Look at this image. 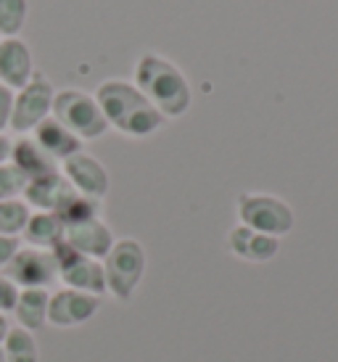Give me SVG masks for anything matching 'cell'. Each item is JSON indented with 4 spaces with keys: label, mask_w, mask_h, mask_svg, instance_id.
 Wrapping results in <instances>:
<instances>
[{
    "label": "cell",
    "mask_w": 338,
    "mask_h": 362,
    "mask_svg": "<svg viewBox=\"0 0 338 362\" xmlns=\"http://www.w3.org/2000/svg\"><path fill=\"white\" fill-rule=\"evenodd\" d=\"M93 95L109 122V130H117L124 138L146 141V138H153L167 124V119L135 88L132 80H120V77L103 80Z\"/></svg>",
    "instance_id": "1"
},
{
    "label": "cell",
    "mask_w": 338,
    "mask_h": 362,
    "mask_svg": "<svg viewBox=\"0 0 338 362\" xmlns=\"http://www.w3.org/2000/svg\"><path fill=\"white\" fill-rule=\"evenodd\" d=\"M132 82L167 122L180 119L190 111L193 88L188 77L175 61L161 53L146 51L143 56H138L132 69Z\"/></svg>",
    "instance_id": "2"
},
{
    "label": "cell",
    "mask_w": 338,
    "mask_h": 362,
    "mask_svg": "<svg viewBox=\"0 0 338 362\" xmlns=\"http://www.w3.org/2000/svg\"><path fill=\"white\" fill-rule=\"evenodd\" d=\"M100 262H103V275H106V293L122 304L132 302L148 267L146 246L138 238L124 235L114 241L111 252Z\"/></svg>",
    "instance_id": "3"
},
{
    "label": "cell",
    "mask_w": 338,
    "mask_h": 362,
    "mask_svg": "<svg viewBox=\"0 0 338 362\" xmlns=\"http://www.w3.org/2000/svg\"><path fill=\"white\" fill-rule=\"evenodd\" d=\"M235 217L251 230L286 238L296 225V211L286 199L264 191H246L235 199Z\"/></svg>",
    "instance_id": "4"
},
{
    "label": "cell",
    "mask_w": 338,
    "mask_h": 362,
    "mask_svg": "<svg viewBox=\"0 0 338 362\" xmlns=\"http://www.w3.org/2000/svg\"><path fill=\"white\" fill-rule=\"evenodd\" d=\"M53 117L71 130L82 143L100 141L109 132V122L103 117L95 95L80 88H61L53 95Z\"/></svg>",
    "instance_id": "5"
},
{
    "label": "cell",
    "mask_w": 338,
    "mask_h": 362,
    "mask_svg": "<svg viewBox=\"0 0 338 362\" xmlns=\"http://www.w3.org/2000/svg\"><path fill=\"white\" fill-rule=\"evenodd\" d=\"M53 95H56L53 82L42 71H35L32 80L13 93L11 130L16 135H30L42 119H48L53 114Z\"/></svg>",
    "instance_id": "6"
},
{
    "label": "cell",
    "mask_w": 338,
    "mask_h": 362,
    "mask_svg": "<svg viewBox=\"0 0 338 362\" xmlns=\"http://www.w3.org/2000/svg\"><path fill=\"white\" fill-rule=\"evenodd\" d=\"M53 259L59 267V281L64 288H74L82 293H93V296H106V275H103V262L90 259L85 254L74 252L69 243L61 241L53 249Z\"/></svg>",
    "instance_id": "7"
},
{
    "label": "cell",
    "mask_w": 338,
    "mask_h": 362,
    "mask_svg": "<svg viewBox=\"0 0 338 362\" xmlns=\"http://www.w3.org/2000/svg\"><path fill=\"white\" fill-rule=\"evenodd\" d=\"M3 272L19 288H45L48 291L50 286L59 281V267H56L53 252L35 249V246H21Z\"/></svg>",
    "instance_id": "8"
},
{
    "label": "cell",
    "mask_w": 338,
    "mask_h": 362,
    "mask_svg": "<svg viewBox=\"0 0 338 362\" xmlns=\"http://www.w3.org/2000/svg\"><path fill=\"white\" fill-rule=\"evenodd\" d=\"M61 175L66 177L74 191L80 196H88V199H95V202H103L111 191V175L109 170L103 167V161L95 159L93 153L80 151L69 156L66 161L59 164Z\"/></svg>",
    "instance_id": "9"
},
{
    "label": "cell",
    "mask_w": 338,
    "mask_h": 362,
    "mask_svg": "<svg viewBox=\"0 0 338 362\" xmlns=\"http://www.w3.org/2000/svg\"><path fill=\"white\" fill-rule=\"evenodd\" d=\"M103 307V299L100 296H93V293H82L74 291V288H64L61 286L59 291L50 293L48 302V325L53 328H80L85 322H90Z\"/></svg>",
    "instance_id": "10"
},
{
    "label": "cell",
    "mask_w": 338,
    "mask_h": 362,
    "mask_svg": "<svg viewBox=\"0 0 338 362\" xmlns=\"http://www.w3.org/2000/svg\"><path fill=\"white\" fill-rule=\"evenodd\" d=\"M228 252L240 262H249V264H267L280 254V238L264 235L246 228V225H233L225 238Z\"/></svg>",
    "instance_id": "11"
},
{
    "label": "cell",
    "mask_w": 338,
    "mask_h": 362,
    "mask_svg": "<svg viewBox=\"0 0 338 362\" xmlns=\"http://www.w3.org/2000/svg\"><path fill=\"white\" fill-rule=\"evenodd\" d=\"M35 71L30 42L21 37H0V85L16 93L32 80Z\"/></svg>",
    "instance_id": "12"
},
{
    "label": "cell",
    "mask_w": 338,
    "mask_h": 362,
    "mask_svg": "<svg viewBox=\"0 0 338 362\" xmlns=\"http://www.w3.org/2000/svg\"><path fill=\"white\" fill-rule=\"evenodd\" d=\"M64 241L69 243L74 252L85 254L90 259H103L111 252V246L117 241V235L111 230L103 217H93L80 225H69Z\"/></svg>",
    "instance_id": "13"
},
{
    "label": "cell",
    "mask_w": 338,
    "mask_h": 362,
    "mask_svg": "<svg viewBox=\"0 0 338 362\" xmlns=\"http://www.w3.org/2000/svg\"><path fill=\"white\" fill-rule=\"evenodd\" d=\"M30 135L37 141V146H40L42 151L48 153L53 161H59V164L66 161L69 156H74V153L85 151V143H82L71 130H66L53 114H50L48 119H42Z\"/></svg>",
    "instance_id": "14"
},
{
    "label": "cell",
    "mask_w": 338,
    "mask_h": 362,
    "mask_svg": "<svg viewBox=\"0 0 338 362\" xmlns=\"http://www.w3.org/2000/svg\"><path fill=\"white\" fill-rule=\"evenodd\" d=\"M74 191L66 177L59 172H50V175H42V177H35V180L27 182V188L21 193V199L27 202L32 211H59V206L66 202V196Z\"/></svg>",
    "instance_id": "15"
},
{
    "label": "cell",
    "mask_w": 338,
    "mask_h": 362,
    "mask_svg": "<svg viewBox=\"0 0 338 362\" xmlns=\"http://www.w3.org/2000/svg\"><path fill=\"white\" fill-rule=\"evenodd\" d=\"M8 161L27 177V182L42 177V175H50V172H59V161L50 159L32 135H19L16 141H11Z\"/></svg>",
    "instance_id": "16"
},
{
    "label": "cell",
    "mask_w": 338,
    "mask_h": 362,
    "mask_svg": "<svg viewBox=\"0 0 338 362\" xmlns=\"http://www.w3.org/2000/svg\"><path fill=\"white\" fill-rule=\"evenodd\" d=\"M48 302L50 291H45V288H21L16 307H13L11 315H13L19 328L37 336L48 325Z\"/></svg>",
    "instance_id": "17"
},
{
    "label": "cell",
    "mask_w": 338,
    "mask_h": 362,
    "mask_svg": "<svg viewBox=\"0 0 338 362\" xmlns=\"http://www.w3.org/2000/svg\"><path fill=\"white\" fill-rule=\"evenodd\" d=\"M64 235H66V225L61 222L56 211H32L30 220H27V228L21 233L27 246L45 249V252H53L64 241Z\"/></svg>",
    "instance_id": "18"
},
{
    "label": "cell",
    "mask_w": 338,
    "mask_h": 362,
    "mask_svg": "<svg viewBox=\"0 0 338 362\" xmlns=\"http://www.w3.org/2000/svg\"><path fill=\"white\" fill-rule=\"evenodd\" d=\"M0 346H3L6 362H40V346L35 333L24 331L19 325H11L8 336Z\"/></svg>",
    "instance_id": "19"
},
{
    "label": "cell",
    "mask_w": 338,
    "mask_h": 362,
    "mask_svg": "<svg viewBox=\"0 0 338 362\" xmlns=\"http://www.w3.org/2000/svg\"><path fill=\"white\" fill-rule=\"evenodd\" d=\"M61 222L69 228V225H80V222H88L93 217H100V202L95 199H88V196H80L77 191H71L66 196V202L61 204L59 211Z\"/></svg>",
    "instance_id": "20"
},
{
    "label": "cell",
    "mask_w": 338,
    "mask_h": 362,
    "mask_svg": "<svg viewBox=\"0 0 338 362\" xmlns=\"http://www.w3.org/2000/svg\"><path fill=\"white\" fill-rule=\"evenodd\" d=\"M30 214L32 209L27 206L24 199H6V202H0V235L21 238Z\"/></svg>",
    "instance_id": "21"
},
{
    "label": "cell",
    "mask_w": 338,
    "mask_h": 362,
    "mask_svg": "<svg viewBox=\"0 0 338 362\" xmlns=\"http://www.w3.org/2000/svg\"><path fill=\"white\" fill-rule=\"evenodd\" d=\"M30 19V0H0V37H19Z\"/></svg>",
    "instance_id": "22"
},
{
    "label": "cell",
    "mask_w": 338,
    "mask_h": 362,
    "mask_svg": "<svg viewBox=\"0 0 338 362\" xmlns=\"http://www.w3.org/2000/svg\"><path fill=\"white\" fill-rule=\"evenodd\" d=\"M24 188H27V177L11 161L0 164V202H6V199H21Z\"/></svg>",
    "instance_id": "23"
},
{
    "label": "cell",
    "mask_w": 338,
    "mask_h": 362,
    "mask_svg": "<svg viewBox=\"0 0 338 362\" xmlns=\"http://www.w3.org/2000/svg\"><path fill=\"white\" fill-rule=\"evenodd\" d=\"M19 286L11 281L6 272H0V312L3 315H11L13 307H16V299H19Z\"/></svg>",
    "instance_id": "24"
},
{
    "label": "cell",
    "mask_w": 338,
    "mask_h": 362,
    "mask_svg": "<svg viewBox=\"0 0 338 362\" xmlns=\"http://www.w3.org/2000/svg\"><path fill=\"white\" fill-rule=\"evenodd\" d=\"M11 111H13V90L0 85V135L11 130Z\"/></svg>",
    "instance_id": "25"
},
{
    "label": "cell",
    "mask_w": 338,
    "mask_h": 362,
    "mask_svg": "<svg viewBox=\"0 0 338 362\" xmlns=\"http://www.w3.org/2000/svg\"><path fill=\"white\" fill-rule=\"evenodd\" d=\"M21 249V238H8V235H0V272L8 267V262L13 259V254Z\"/></svg>",
    "instance_id": "26"
},
{
    "label": "cell",
    "mask_w": 338,
    "mask_h": 362,
    "mask_svg": "<svg viewBox=\"0 0 338 362\" xmlns=\"http://www.w3.org/2000/svg\"><path fill=\"white\" fill-rule=\"evenodd\" d=\"M8 159H11V138L3 132L0 135V164H6Z\"/></svg>",
    "instance_id": "27"
},
{
    "label": "cell",
    "mask_w": 338,
    "mask_h": 362,
    "mask_svg": "<svg viewBox=\"0 0 338 362\" xmlns=\"http://www.w3.org/2000/svg\"><path fill=\"white\" fill-rule=\"evenodd\" d=\"M8 331H11L8 315H3V312H0V344L6 341V336H8Z\"/></svg>",
    "instance_id": "28"
},
{
    "label": "cell",
    "mask_w": 338,
    "mask_h": 362,
    "mask_svg": "<svg viewBox=\"0 0 338 362\" xmlns=\"http://www.w3.org/2000/svg\"><path fill=\"white\" fill-rule=\"evenodd\" d=\"M0 362H6V354H3V346H0Z\"/></svg>",
    "instance_id": "29"
}]
</instances>
